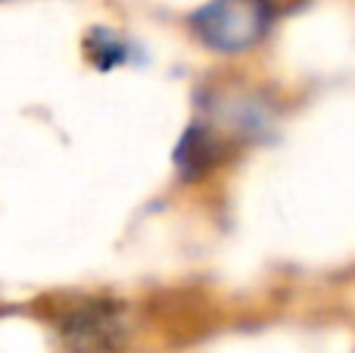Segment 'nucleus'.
<instances>
[{
    "instance_id": "obj_1",
    "label": "nucleus",
    "mask_w": 355,
    "mask_h": 353,
    "mask_svg": "<svg viewBox=\"0 0 355 353\" xmlns=\"http://www.w3.org/2000/svg\"><path fill=\"white\" fill-rule=\"evenodd\" d=\"M268 25V0H212L193 16L200 41L221 54H240V50L259 44Z\"/></svg>"
}]
</instances>
